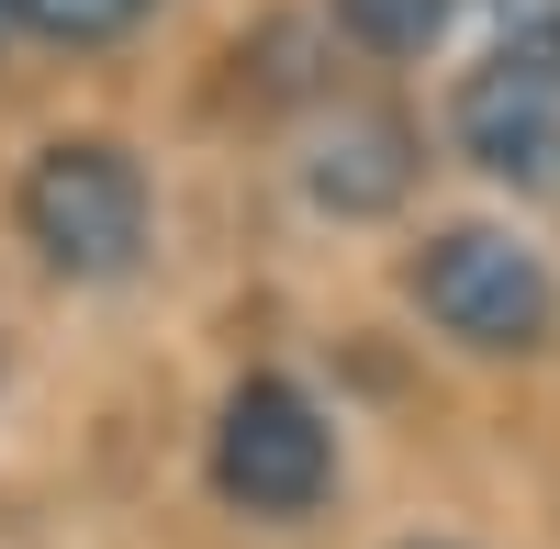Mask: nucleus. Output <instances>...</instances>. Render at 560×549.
I'll return each mask as SVG.
<instances>
[{
  "instance_id": "nucleus-10",
  "label": "nucleus",
  "mask_w": 560,
  "mask_h": 549,
  "mask_svg": "<svg viewBox=\"0 0 560 549\" xmlns=\"http://www.w3.org/2000/svg\"><path fill=\"white\" fill-rule=\"evenodd\" d=\"M0 23H12V12H0Z\"/></svg>"
},
{
  "instance_id": "nucleus-7",
  "label": "nucleus",
  "mask_w": 560,
  "mask_h": 549,
  "mask_svg": "<svg viewBox=\"0 0 560 549\" xmlns=\"http://www.w3.org/2000/svg\"><path fill=\"white\" fill-rule=\"evenodd\" d=\"M12 23H34V34H57V45H102V34H124V23H147L158 0H0Z\"/></svg>"
},
{
  "instance_id": "nucleus-3",
  "label": "nucleus",
  "mask_w": 560,
  "mask_h": 549,
  "mask_svg": "<svg viewBox=\"0 0 560 549\" xmlns=\"http://www.w3.org/2000/svg\"><path fill=\"white\" fill-rule=\"evenodd\" d=\"M325 482H337V437H325L314 393L280 382V371H247L224 393V416H213V493L236 516L292 527V516L325 505Z\"/></svg>"
},
{
  "instance_id": "nucleus-1",
  "label": "nucleus",
  "mask_w": 560,
  "mask_h": 549,
  "mask_svg": "<svg viewBox=\"0 0 560 549\" xmlns=\"http://www.w3.org/2000/svg\"><path fill=\"white\" fill-rule=\"evenodd\" d=\"M23 236L57 281H124L147 258V168H135L113 135H57L34 168H23Z\"/></svg>"
},
{
  "instance_id": "nucleus-9",
  "label": "nucleus",
  "mask_w": 560,
  "mask_h": 549,
  "mask_svg": "<svg viewBox=\"0 0 560 549\" xmlns=\"http://www.w3.org/2000/svg\"><path fill=\"white\" fill-rule=\"evenodd\" d=\"M404 549H448V538H404Z\"/></svg>"
},
{
  "instance_id": "nucleus-6",
  "label": "nucleus",
  "mask_w": 560,
  "mask_h": 549,
  "mask_svg": "<svg viewBox=\"0 0 560 549\" xmlns=\"http://www.w3.org/2000/svg\"><path fill=\"white\" fill-rule=\"evenodd\" d=\"M459 0H337V23L370 45V57H427V45L448 34Z\"/></svg>"
},
{
  "instance_id": "nucleus-8",
  "label": "nucleus",
  "mask_w": 560,
  "mask_h": 549,
  "mask_svg": "<svg viewBox=\"0 0 560 549\" xmlns=\"http://www.w3.org/2000/svg\"><path fill=\"white\" fill-rule=\"evenodd\" d=\"M482 12H493V57L560 68V0H482Z\"/></svg>"
},
{
  "instance_id": "nucleus-4",
  "label": "nucleus",
  "mask_w": 560,
  "mask_h": 549,
  "mask_svg": "<svg viewBox=\"0 0 560 549\" xmlns=\"http://www.w3.org/2000/svg\"><path fill=\"white\" fill-rule=\"evenodd\" d=\"M448 135L459 157L516 179V191H549L560 179V68H527V57H482L448 102Z\"/></svg>"
},
{
  "instance_id": "nucleus-5",
  "label": "nucleus",
  "mask_w": 560,
  "mask_h": 549,
  "mask_svg": "<svg viewBox=\"0 0 560 549\" xmlns=\"http://www.w3.org/2000/svg\"><path fill=\"white\" fill-rule=\"evenodd\" d=\"M303 191L325 202V213H393L404 191H415V124L404 113H382V102H337L314 124V147H303Z\"/></svg>"
},
{
  "instance_id": "nucleus-2",
  "label": "nucleus",
  "mask_w": 560,
  "mask_h": 549,
  "mask_svg": "<svg viewBox=\"0 0 560 549\" xmlns=\"http://www.w3.org/2000/svg\"><path fill=\"white\" fill-rule=\"evenodd\" d=\"M404 281H415V303H427L438 337L482 348V359L549 348V326H560V281H549V258L516 247L504 224H448V236H427Z\"/></svg>"
}]
</instances>
